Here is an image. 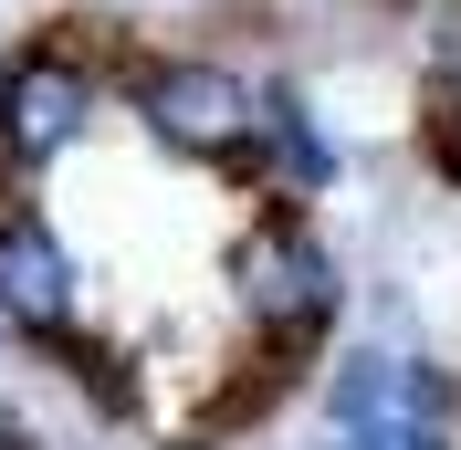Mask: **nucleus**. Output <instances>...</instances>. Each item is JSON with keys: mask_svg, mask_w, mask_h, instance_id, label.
Returning <instances> with one entry per match:
<instances>
[{"mask_svg": "<svg viewBox=\"0 0 461 450\" xmlns=\"http://www.w3.org/2000/svg\"><path fill=\"white\" fill-rule=\"evenodd\" d=\"M147 53L126 11H53L22 42H0V189H42L74 168L115 115V74Z\"/></svg>", "mask_w": 461, "mask_h": 450, "instance_id": "obj_1", "label": "nucleus"}, {"mask_svg": "<svg viewBox=\"0 0 461 450\" xmlns=\"http://www.w3.org/2000/svg\"><path fill=\"white\" fill-rule=\"evenodd\" d=\"M221 304L241 346H284V356H325L357 325V262L325 230V210H284L252 199L221 241Z\"/></svg>", "mask_w": 461, "mask_h": 450, "instance_id": "obj_2", "label": "nucleus"}, {"mask_svg": "<svg viewBox=\"0 0 461 450\" xmlns=\"http://www.w3.org/2000/svg\"><path fill=\"white\" fill-rule=\"evenodd\" d=\"M115 105H126V126H137L158 158L241 189L252 137H262V63L221 53V42H147V53L115 74Z\"/></svg>", "mask_w": 461, "mask_h": 450, "instance_id": "obj_3", "label": "nucleus"}, {"mask_svg": "<svg viewBox=\"0 0 461 450\" xmlns=\"http://www.w3.org/2000/svg\"><path fill=\"white\" fill-rule=\"evenodd\" d=\"M315 429L357 450H461V366L440 346L336 336L315 366Z\"/></svg>", "mask_w": 461, "mask_h": 450, "instance_id": "obj_4", "label": "nucleus"}, {"mask_svg": "<svg viewBox=\"0 0 461 450\" xmlns=\"http://www.w3.org/2000/svg\"><path fill=\"white\" fill-rule=\"evenodd\" d=\"M95 325L85 252L63 241V220L42 210V189H0V336L22 356H53Z\"/></svg>", "mask_w": 461, "mask_h": 450, "instance_id": "obj_5", "label": "nucleus"}, {"mask_svg": "<svg viewBox=\"0 0 461 450\" xmlns=\"http://www.w3.org/2000/svg\"><path fill=\"white\" fill-rule=\"evenodd\" d=\"M346 178H357V147H346V126L325 115L315 74H294V63H262V137H252V168H241V199L325 210Z\"/></svg>", "mask_w": 461, "mask_h": 450, "instance_id": "obj_6", "label": "nucleus"}, {"mask_svg": "<svg viewBox=\"0 0 461 450\" xmlns=\"http://www.w3.org/2000/svg\"><path fill=\"white\" fill-rule=\"evenodd\" d=\"M409 168L430 178L440 199H461V94H409Z\"/></svg>", "mask_w": 461, "mask_h": 450, "instance_id": "obj_7", "label": "nucleus"}, {"mask_svg": "<svg viewBox=\"0 0 461 450\" xmlns=\"http://www.w3.org/2000/svg\"><path fill=\"white\" fill-rule=\"evenodd\" d=\"M357 11H367V22H409V11H420V0H357Z\"/></svg>", "mask_w": 461, "mask_h": 450, "instance_id": "obj_8", "label": "nucleus"}, {"mask_svg": "<svg viewBox=\"0 0 461 450\" xmlns=\"http://www.w3.org/2000/svg\"><path fill=\"white\" fill-rule=\"evenodd\" d=\"M294 450H357V440H336V429H304V440H294Z\"/></svg>", "mask_w": 461, "mask_h": 450, "instance_id": "obj_9", "label": "nucleus"}, {"mask_svg": "<svg viewBox=\"0 0 461 450\" xmlns=\"http://www.w3.org/2000/svg\"><path fill=\"white\" fill-rule=\"evenodd\" d=\"M11 356H22V346H11V336H0V377H11Z\"/></svg>", "mask_w": 461, "mask_h": 450, "instance_id": "obj_10", "label": "nucleus"}]
</instances>
